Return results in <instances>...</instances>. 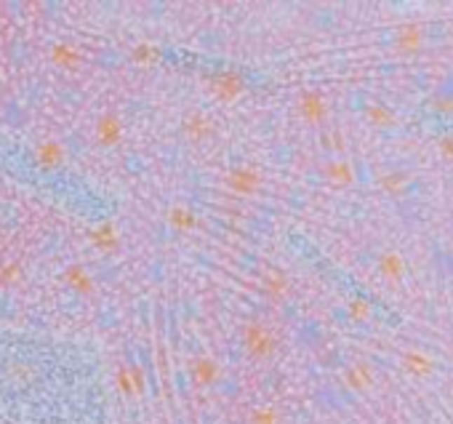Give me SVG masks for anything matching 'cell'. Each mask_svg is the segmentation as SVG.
Listing matches in <instances>:
<instances>
[{
    "label": "cell",
    "instance_id": "6da1fadb",
    "mask_svg": "<svg viewBox=\"0 0 453 424\" xmlns=\"http://www.w3.org/2000/svg\"><path fill=\"white\" fill-rule=\"evenodd\" d=\"M243 347L253 360H264L275 352V336L266 329L264 323L251 320L245 329H243Z\"/></svg>",
    "mask_w": 453,
    "mask_h": 424
},
{
    "label": "cell",
    "instance_id": "7a4b0ae2",
    "mask_svg": "<svg viewBox=\"0 0 453 424\" xmlns=\"http://www.w3.org/2000/svg\"><path fill=\"white\" fill-rule=\"evenodd\" d=\"M226 187L238 195H253L259 187H262V171L251 166V163H243L235 166L232 171L226 173Z\"/></svg>",
    "mask_w": 453,
    "mask_h": 424
},
{
    "label": "cell",
    "instance_id": "3957f363",
    "mask_svg": "<svg viewBox=\"0 0 453 424\" xmlns=\"http://www.w3.org/2000/svg\"><path fill=\"white\" fill-rule=\"evenodd\" d=\"M245 88V80L240 78L238 72H219L216 78L211 80V96L213 99H219V102H232V99H238L240 93Z\"/></svg>",
    "mask_w": 453,
    "mask_h": 424
},
{
    "label": "cell",
    "instance_id": "277c9868",
    "mask_svg": "<svg viewBox=\"0 0 453 424\" xmlns=\"http://www.w3.org/2000/svg\"><path fill=\"white\" fill-rule=\"evenodd\" d=\"M299 115L306 120V123H312V126H318L323 120L328 118V102H325V96L320 91H304L299 96Z\"/></svg>",
    "mask_w": 453,
    "mask_h": 424
},
{
    "label": "cell",
    "instance_id": "5b68a950",
    "mask_svg": "<svg viewBox=\"0 0 453 424\" xmlns=\"http://www.w3.org/2000/svg\"><path fill=\"white\" fill-rule=\"evenodd\" d=\"M189 373H192V382L195 385H216L219 382V376H222V369H219V363L211 360L208 355H200V358L192 360V366H189Z\"/></svg>",
    "mask_w": 453,
    "mask_h": 424
},
{
    "label": "cell",
    "instance_id": "8992f818",
    "mask_svg": "<svg viewBox=\"0 0 453 424\" xmlns=\"http://www.w3.org/2000/svg\"><path fill=\"white\" fill-rule=\"evenodd\" d=\"M395 46H398L400 51H416V48H421L424 46V29L416 25V22H408V25H403L395 32Z\"/></svg>",
    "mask_w": 453,
    "mask_h": 424
},
{
    "label": "cell",
    "instance_id": "52a82bcc",
    "mask_svg": "<svg viewBox=\"0 0 453 424\" xmlns=\"http://www.w3.org/2000/svg\"><path fill=\"white\" fill-rule=\"evenodd\" d=\"M115 385H118V390L123 395H139V392L144 390V373L139 371L136 366H131V369H120Z\"/></svg>",
    "mask_w": 453,
    "mask_h": 424
},
{
    "label": "cell",
    "instance_id": "ba28073f",
    "mask_svg": "<svg viewBox=\"0 0 453 424\" xmlns=\"http://www.w3.org/2000/svg\"><path fill=\"white\" fill-rule=\"evenodd\" d=\"M325 179L333 182V185H352L355 182V168L346 163V160H331V163H325Z\"/></svg>",
    "mask_w": 453,
    "mask_h": 424
},
{
    "label": "cell",
    "instance_id": "9c48e42d",
    "mask_svg": "<svg viewBox=\"0 0 453 424\" xmlns=\"http://www.w3.org/2000/svg\"><path fill=\"white\" fill-rule=\"evenodd\" d=\"M363 115H365V120L371 123V126H376V128H389V126H395V112L389 110L386 105H379V102H371V105H365V110H363Z\"/></svg>",
    "mask_w": 453,
    "mask_h": 424
},
{
    "label": "cell",
    "instance_id": "30bf717a",
    "mask_svg": "<svg viewBox=\"0 0 453 424\" xmlns=\"http://www.w3.org/2000/svg\"><path fill=\"white\" fill-rule=\"evenodd\" d=\"M120 133H123V128H120V120L115 118V115H104V118H99V123H96V139H99L104 147L115 145V142L120 139Z\"/></svg>",
    "mask_w": 453,
    "mask_h": 424
},
{
    "label": "cell",
    "instance_id": "8fae6325",
    "mask_svg": "<svg viewBox=\"0 0 453 424\" xmlns=\"http://www.w3.org/2000/svg\"><path fill=\"white\" fill-rule=\"evenodd\" d=\"M35 160H38L43 168H56L65 160V150H62V145H56V142H43L35 150Z\"/></svg>",
    "mask_w": 453,
    "mask_h": 424
},
{
    "label": "cell",
    "instance_id": "7c38bea8",
    "mask_svg": "<svg viewBox=\"0 0 453 424\" xmlns=\"http://www.w3.org/2000/svg\"><path fill=\"white\" fill-rule=\"evenodd\" d=\"M184 131H187L189 139L203 142V139H208V136L213 133V123H211V118H205V115L195 112V115H189V118L184 120Z\"/></svg>",
    "mask_w": 453,
    "mask_h": 424
},
{
    "label": "cell",
    "instance_id": "4fadbf2b",
    "mask_svg": "<svg viewBox=\"0 0 453 424\" xmlns=\"http://www.w3.org/2000/svg\"><path fill=\"white\" fill-rule=\"evenodd\" d=\"M379 272L389 280H400L403 272H405V262L398 251H384L379 256Z\"/></svg>",
    "mask_w": 453,
    "mask_h": 424
},
{
    "label": "cell",
    "instance_id": "5bb4252c",
    "mask_svg": "<svg viewBox=\"0 0 453 424\" xmlns=\"http://www.w3.org/2000/svg\"><path fill=\"white\" fill-rule=\"evenodd\" d=\"M403 369L408 373H413V376H426L435 366H432V358H429V355L416 352V350H408V352L403 355Z\"/></svg>",
    "mask_w": 453,
    "mask_h": 424
},
{
    "label": "cell",
    "instance_id": "9a60e30c",
    "mask_svg": "<svg viewBox=\"0 0 453 424\" xmlns=\"http://www.w3.org/2000/svg\"><path fill=\"white\" fill-rule=\"evenodd\" d=\"M168 225L176 232H189V230L198 227V216H195V211H189L187 206H173L171 211H168Z\"/></svg>",
    "mask_w": 453,
    "mask_h": 424
},
{
    "label": "cell",
    "instance_id": "2e32d148",
    "mask_svg": "<svg viewBox=\"0 0 453 424\" xmlns=\"http://www.w3.org/2000/svg\"><path fill=\"white\" fill-rule=\"evenodd\" d=\"M91 240L102 249V251H112V249L118 246V232H115V227L112 225H102L91 232Z\"/></svg>",
    "mask_w": 453,
    "mask_h": 424
},
{
    "label": "cell",
    "instance_id": "e0dca14e",
    "mask_svg": "<svg viewBox=\"0 0 453 424\" xmlns=\"http://www.w3.org/2000/svg\"><path fill=\"white\" fill-rule=\"evenodd\" d=\"M67 280H69V286H72L78 293L93 291V280L88 278V272H86L83 267H69V270H67Z\"/></svg>",
    "mask_w": 453,
    "mask_h": 424
},
{
    "label": "cell",
    "instance_id": "ac0fdd59",
    "mask_svg": "<svg viewBox=\"0 0 453 424\" xmlns=\"http://www.w3.org/2000/svg\"><path fill=\"white\" fill-rule=\"evenodd\" d=\"M264 289H266V293H272V296H285V293H288V278H285L280 270H269L264 275Z\"/></svg>",
    "mask_w": 453,
    "mask_h": 424
},
{
    "label": "cell",
    "instance_id": "d6986e66",
    "mask_svg": "<svg viewBox=\"0 0 453 424\" xmlns=\"http://www.w3.org/2000/svg\"><path fill=\"white\" fill-rule=\"evenodd\" d=\"M51 56H53V62H56V65H62V67H75L80 62V53L75 51L69 43H59V46H53Z\"/></svg>",
    "mask_w": 453,
    "mask_h": 424
},
{
    "label": "cell",
    "instance_id": "ffe728a7",
    "mask_svg": "<svg viewBox=\"0 0 453 424\" xmlns=\"http://www.w3.org/2000/svg\"><path fill=\"white\" fill-rule=\"evenodd\" d=\"M346 385L352 390H365L371 385V369L368 366H355L352 371H346Z\"/></svg>",
    "mask_w": 453,
    "mask_h": 424
},
{
    "label": "cell",
    "instance_id": "44dd1931",
    "mask_svg": "<svg viewBox=\"0 0 453 424\" xmlns=\"http://www.w3.org/2000/svg\"><path fill=\"white\" fill-rule=\"evenodd\" d=\"M346 315L352 320H368V315H371V305L363 299V296H358V299H352L349 302V307H346Z\"/></svg>",
    "mask_w": 453,
    "mask_h": 424
},
{
    "label": "cell",
    "instance_id": "7402d4cb",
    "mask_svg": "<svg viewBox=\"0 0 453 424\" xmlns=\"http://www.w3.org/2000/svg\"><path fill=\"white\" fill-rule=\"evenodd\" d=\"M405 182H408V179H405V173L403 171H389L381 176V187L389 190V192H400V190L405 187Z\"/></svg>",
    "mask_w": 453,
    "mask_h": 424
},
{
    "label": "cell",
    "instance_id": "603a6c76",
    "mask_svg": "<svg viewBox=\"0 0 453 424\" xmlns=\"http://www.w3.org/2000/svg\"><path fill=\"white\" fill-rule=\"evenodd\" d=\"M251 424H280V416L272 409H256L251 413Z\"/></svg>",
    "mask_w": 453,
    "mask_h": 424
},
{
    "label": "cell",
    "instance_id": "cb8c5ba5",
    "mask_svg": "<svg viewBox=\"0 0 453 424\" xmlns=\"http://www.w3.org/2000/svg\"><path fill=\"white\" fill-rule=\"evenodd\" d=\"M432 110H438V112H453V93H442V96H435L432 102Z\"/></svg>",
    "mask_w": 453,
    "mask_h": 424
},
{
    "label": "cell",
    "instance_id": "d4e9b609",
    "mask_svg": "<svg viewBox=\"0 0 453 424\" xmlns=\"http://www.w3.org/2000/svg\"><path fill=\"white\" fill-rule=\"evenodd\" d=\"M155 56H158V48H152L149 43L139 46V48L133 51V59H136V62H155Z\"/></svg>",
    "mask_w": 453,
    "mask_h": 424
},
{
    "label": "cell",
    "instance_id": "484cf974",
    "mask_svg": "<svg viewBox=\"0 0 453 424\" xmlns=\"http://www.w3.org/2000/svg\"><path fill=\"white\" fill-rule=\"evenodd\" d=\"M438 147H440V152H442L445 158H453V136H440Z\"/></svg>",
    "mask_w": 453,
    "mask_h": 424
},
{
    "label": "cell",
    "instance_id": "4316f807",
    "mask_svg": "<svg viewBox=\"0 0 453 424\" xmlns=\"http://www.w3.org/2000/svg\"><path fill=\"white\" fill-rule=\"evenodd\" d=\"M323 142H331L328 147H333V150H342V147H344V142H342V133H339V131L323 133Z\"/></svg>",
    "mask_w": 453,
    "mask_h": 424
},
{
    "label": "cell",
    "instance_id": "83f0119b",
    "mask_svg": "<svg viewBox=\"0 0 453 424\" xmlns=\"http://www.w3.org/2000/svg\"><path fill=\"white\" fill-rule=\"evenodd\" d=\"M11 278H16V267H13V265L3 270V275H0V283H8Z\"/></svg>",
    "mask_w": 453,
    "mask_h": 424
}]
</instances>
